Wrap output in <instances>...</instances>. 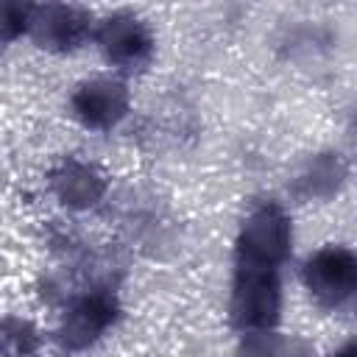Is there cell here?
I'll use <instances>...</instances> for the list:
<instances>
[{"label":"cell","mask_w":357,"mask_h":357,"mask_svg":"<svg viewBox=\"0 0 357 357\" xmlns=\"http://www.w3.org/2000/svg\"><path fill=\"white\" fill-rule=\"evenodd\" d=\"M28 28L42 47L70 50L86 36L89 17L73 6H28Z\"/></svg>","instance_id":"obj_4"},{"label":"cell","mask_w":357,"mask_h":357,"mask_svg":"<svg viewBox=\"0 0 357 357\" xmlns=\"http://www.w3.org/2000/svg\"><path fill=\"white\" fill-rule=\"evenodd\" d=\"M287 248H290V223L284 212L273 204H265L257 212H251L237 243L240 262L276 268L284 259Z\"/></svg>","instance_id":"obj_2"},{"label":"cell","mask_w":357,"mask_h":357,"mask_svg":"<svg viewBox=\"0 0 357 357\" xmlns=\"http://www.w3.org/2000/svg\"><path fill=\"white\" fill-rule=\"evenodd\" d=\"M114 301L109 296H86L81 298L64 318L61 326V343L67 349H84L89 346L112 321H114Z\"/></svg>","instance_id":"obj_7"},{"label":"cell","mask_w":357,"mask_h":357,"mask_svg":"<svg viewBox=\"0 0 357 357\" xmlns=\"http://www.w3.org/2000/svg\"><path fill=\"white\" fill-rule=\"evenodd\" d=\"M304 279H307V287L312 290V296L321 304H329V307L343 304L351 296L354 284H357V262H354V254L349 248L329 245V248L318 251L307 262Z\"/></svg>","instance_id":"obj_3"},{"label":"cell","mask_w":357,"mask_h":357,"mask_svg":"<svg viewBox=\"0 0 357 357\" xmlns=\"http://www.w3.org/2000/svg\"><path fill=\"white\" fill-rule=\"evenodd\" d=\"M100 50L120 67H137L151 56V33L131 14H114L100 25Z\"/></svg>","instance_id":"obj_6"},{"label":"cell","mask_w":357,"mask_h":357,"mask_svg":"<svg viewBox=\"0 0 357 357\" xmlns=\"http://www.w3.org/2000/svg\"><path fill=\"white\" fill-rule=\"evenodd\" d=\"M28 28V6L0 3V42L14 39Z\"/></svg>","instance_id":"obj_9"},{"label":"cell","mask_w":357,"mask_h":357,"mask_svg":"<svg viewBox=\"0 0 357 357\" xmlns=\"http://www.w3.org/2000/svg\"><path fill=\"white\" fill-rule=\"evenodd\" d=\"M75 114L92 128H109L128 112V92L114 78H92L73 95Z\"/></svg>","instance_id":"obj_5"},{"label":"cell","mask_w":357,"mask_h":357,"mask_svg":"<svg viewBox=\"0 0 357 357\" xmlns=\"http://www.w3.org/2000/svg\"><path fill=\"white\" fill-rule=\"evenodd\" d=\"M279 315V282L276 268L265 265H237L231 318L243 329H268Z\"/></svg>","instance_id":"obj_1"},{"label":"cell","mask_w":357,"mask_h":357,"mask_svg":"<svg viewBox=\"0 0 357 357\" xmlns=\"http://www.w3.org/2000/svg\"><path fill=\"white\" fill-rule=\"evenodd\" d=\"M53 187L61 195V201L73 204V206H86L103 192V181L92 170H86L84 165H67L53 178Z\"/></svg>","instance_id":"obj_8"}]
</instances>
